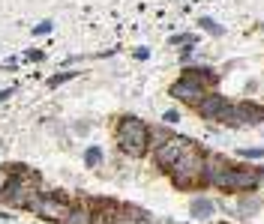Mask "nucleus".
I'll return each instance as SVG.
<instances>
[{
    "label": "nucleus",
    "instance_id": "obj_9",
    "mask_svg": "<svg viewBox=\"0 0 264 224\" xmlns=\"http://www.w3.org/2000/svg\"><path fill=\"white\" fill-rule=\"evenodd\" d=\"M225 108H228V102H225L219 93H207V96L198 102V114H201V117H207V120H219Z\"/></svg>",
    "mask_w": 264,
    "mask_h": 224
},
{
    "label": "nucleus",
    "instance_id": "obj_18",
    "mask_svg": "<svg viewBox=\"0 0 264 224\" xmlns=\"http://www.w3.org/2000/svg\"><path fill=\"white\" fill-rule=\"evenodd\" d=\"M258 210V198H243L240 201V216H252Z\"/></svg>",
    "mask_w": 264,
    "mask_h": 224
},
{
    "label": "nucleus",
    "instance_id": "obj_13",
    "mask_svg": "<svg viewBox=\"0 0 264 224\" xmlns=\"http://www.w3.org/2000/svg\"><path fill=\"white\" fill-rule=\"evenodd\" d=\"M102 162V150L99 147H87V153H84V165L87 168H96Z\"/></svg>",
    "mask_w": 264,
    "mask_h": 224
},
{
    "label": "nucleus",
    "instance_id": "obj_12",
    "mask_svg": "<svg viewBox=\"0 0 264 224\" xmlns=\"http://www.w3.org/2000/svg\"><path fill=\"white\" fill-rule=\"evenodd\" d=\"M60 224H90V207L87 204H78V207H69L66 219Z\"/></svg>",
    "mask_w": 264,
    "mask_h": 224
},
{
    "label": "nucleus",
    "instance_id": "obj_2",
    "mask_svg": "<svg viewBox=\"0 0 264 224\" xmlns=\"http://www.w3.org/2000/svg\"><path fill=\"white\" fill-rule=\"evenodd\" d=\"M171 180L177 189H192V186L204 183V153L195 144H189L183 150V156L171 165Z\"/></svg>",
    "mask_w": 264,
    "mask_h": 224
},
{
    "label": "nucleus",
    "instance_id": "obj_16",
    "mask_svg": "<svg viewBox=\"0 0 264 224\" xmlns=\"http://www.w3.org/2000/svg\"><path fill=\"white\" fill-rule=\"evenodd\" d=\"M240 159H246V162L264 159V147H243V150H240Z\"/></svg>",
    "mask_w": 264,
    "mask_h": 224
},
{
    "label": "nucleus",
    "instance_id": "obj_11",
    "mask_svg": "<svg viewBox=\"0 0 264 224\" xmlns=\"http://www.w3.org/2000/svg\"><path fill=\"white\" fill-rule=\"evenodd\" d=\"M213 213H216L213 201H207V198H192V204H189V216H192V219L204 222V219H210Z\"/></svg>",
    "mask_w": 264,
    "mask_h": 224
},
{
    "label": "nucleus",
    "instance_id": "obj_17",
    "mask_svg": "<svg viewBox=\"0 0 264 224\" xmlns=\"http://www.w3.org/2000/svg\"><path fill=\"white\" fill-rule=\"evenodd\" d=\"M198 24H201V27H204V30H207L210 36H222V33H225V30H222V27H219V24H216L213 18H201Z\"/></svg>",
    "mask_w": 264,
    "mask_h": 224
},
{
    "label": "nucleus",
    "instance_id": "obj_14",
    "mask_svg": "<svg viewBox=\"0 0 264 224\" xmlns=\"http://www.w3.org/2000/svg\"><path fill=\"white\" fill-rule=\"evenodd\" d=\"M75 75H78V72H57V75H51V78H48V87L54 90V87H60V84H66V81H72Z\"/></svg>",
    "mask_w": 264,
    "mask_h": 224
},
{
    "label": "nucleus",
    "instance_id": "obj_8",
    "mask_svg": "<svg viewBox=\"0 0 264 224\" xmlns=\"http://www.w3.org/2000/svg\"><path fill=\"white\" fill-rule=\"evenodd\" d=\"M87 207H90V224H111L117 219V204H114V201L96 198V201H90Z\"/></svg>",
    "mask_w": 264,
    "mask_h": 224
},
{
    "label": "nucleus",
    "instance_id": "obj_21",
    "mask_svg": "<svg viewBox=\"0 0 264 224\" xmlns=\"http://www.w3.org/2000/svg\"><path fill=\"white\" fill-rule=\"evenodd\" d=\"M33 33H36V36H45V33H51V21H42L39 27H33Z\"/></svg>",
    "mask_w": 264,
    "mask_h": 224
},
{
    "label": "nucleus",
    "instance_id": "obj_19",
    "mask_svg": "<svg viewBox=\"0 0 264 224\" xmlns=\"http://www.w3.org/2000/svg\"><path fill=\"white\" fill-rule=\"evenodd\" d=\"M9 177H12V168H0V198H3V192L9 186Z\"/></svg>",
    "mask_w": 264,
    "mask_h": 224
},
{
    "label": "nucleus",
    "instance_id": "obj_20",
    "mask_svg": "<svg viewBox=\"0 0 264 224\" xmlns=\"http://www.w3.org/2000/svg\"><path fill=\"white\" fill-rule=\"evenodd\" d=\"M111 224H138V222H135L132 216H126V213H117V219H114Z\"/></svg>",
    "mask_w": 264,
    "mask_h": 224
},
{
    "label": "nucleus",
    "instance_id": "obj_22",
    "mask_svg": "<svg viewBox=\"0 0 264 224\" xmlns=\"http://www.w3.org/2000/svg\"><path fill=\"white\" fill-rule=\"evenodd\" d=\"M162 120L174 126V123H180V111H165V117H162Z\"/></svg>",
    "mask_w": 264,
    "mask_h": 224
},
{
    "label": "nucleus",
    "instance_id": "obj_5",
    "mask_svg": "<svg viewBox=\"0 0 264 224\" xmlns=\"http://www.w3.org/2000/svg\"><path fill=\"white\" fill-rule=\"evenodd\" d=\"M69 207H72V204H69L63 195H57V192H39V195L27 204V210L36 213V216L45 219V222H63L66 213H69Z\"/></svg>",
    "mask_w": 264,
    "mask_h": 224
},
{
    "label": "nucleus",
    "instance_id": "obj_7",
    "mask_svg": "<svg viewBox=\"0 0 264 224\" xmlns=\"http://www.w3.org/2000/svg\"><path fill=\"white\" fill-rule=\"evenodd\" d=\"M189 144H192L189 138H165V141H159V147H156V153H153V162H156L162 171H171V165L183 156V150H186Z\"/></svg>",
    "mask_w": 264,
    "mask_h": 224
},
{
    "label": "nucleus",
    "instance_id": "obj_3",
    "mask_svg": "<svg viewBox=\"0 0 264 224\" xmlns=\"http://www.w3.org/2000/svg\"><path fill=\"white\" fill-rule=\"evenodd\" d=\"M36 195H39V177H36L30 168H15L0 201L9 204V207H15V210H21V207H27Z\"/></svg>",
    "mask_w": 264,
    "mask_h": 224
},
{
    "label": "nucleus",
    "instance_id": "obj_6",
    "mask_svg": "<svg viewBox=\"0 0 264 224\" xmlns=\"http://www.w3.org/2000/svg\"><path fill=\"white\" fill-rule=\"evenodd\" d=\"M171 96L180 99V102H186V105H198L207 96V81L198 72H186L180 81L171 84Z\"/></svg>",
    "mask_w": 264,
    "mask_h": 224
},
{
    "label": "nucleus",
    "instance_id": "obj_23",
    "mask_svg": "<svg viewBox=\"0 0 264 224\" xmlns=\"http://www.w3.org/2000/svg\"><path fill=\"white\" fill-rule=\"evenodd\" d=\"M12 93H15V87H6V90H0V102H6Z\"/></svg>",
    "mask_w": 264,
    "mask_h": 224
},
{
    "label": "nucleus",
    "instance_id": "obj_1",
    "mask_svg": "<svg viewBox=\"0 0 264 224\" xmlns=\"http://www.w3.org/2000/svg\"><path fill=\"white\" fill-rule=\"evenodd\" d=\"M114 141H117L120 153L138 159V156H144L147 147H150V129H147V123L138 120V117H123V120L117 123Z\"/></svg>",
    "mask_w": 264,
    "mask_h": 224
},
{
    "label": "nucleus",
    "instance_id": "obj_15",
    "mask_svg": "<svg viewBox=\"0 0 264 224\" xmlns=\"http://www.w3.org/2000/svg\"><path fill=\"white\" fill-rule=\"evenodd\" d=\"M198 42V36H192V33H180V36H171V45H183V48H192Z\"/></svg>",
    "mask_w": 264,
    "mask_h": 224
},
{
    "label": "nucleus",
    "instance_id": "obj_4",
    "mask_svg": "<svg viewBox=\"0 0 264 224\" xmlns=\"http://www.w3.org/2000/svg\"><path fill=\"white\" fill-rule=\"evenodd\" d=\"M264 180L261 168H225V174L213 183L222 192H252Z\"/></svg>",
    "mask_w": 264,
    "mask_h": 224
},
{
    "label": "nucleus",
    "instance_id": "obj_24",
    "mask_svg": "<svg viewBox=\"0 0 264 224\" xmlns=\"http://www.w3.org/2000/svg\"><path fill=\"white\" fill-rule=\"evenodd\" d=\"M24 57H27V60H42V51H27Z\"/></svg>",
    "mask_w": 264,
    "mask_h": 224
},
{
    "label": "nucleus",
    "instance_id": "obj_10",
    "mask_svg": "<svg viewBox=\"0 0 264 224\" xmlns=\"http://www.w3.org/2000/svg\"><path fill=\"white\" fill-rule=\"evenodd\" d=\"M234 123H243V126H261L264 123V108L261 105H234Z\"/></svg>",
    "mask_w": 264,
    "mask_h": 224
}]
</instances>
